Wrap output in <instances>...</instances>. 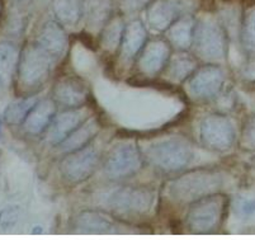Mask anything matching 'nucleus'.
Returning a JSON list of instances; mask_svg holds the SVG:
<instances>
[{
    "label": "nucleus",
    "mask_w": 255,
    "mask_h": 240,
    "mask_svg": "<svg viewBox=\"0 0 255 240\" xmlns=\"http://www.w3.org/2000/svg\"><path fill=\"white\" fill-rule=\"evenodd\" d=\"M36 103V97H27L23 98V99H19L17 102H13V103L6 107L5 113H4V120H5V122L10 123V125L23 123L25 117H27V115L29 113V111L33 108V106Z\"/></svg>",
    "instance_id": "nucleus-27"
},
{
    "label": "nucleus",
    "mask_w": 255,
    "mask_h": 240,
    "mask_svg": "<svg viewBox=\"0 0 255 240\" xmlns=\"http://www.w3.org/2000/svg\"><path fill=\"white\" fill-rule=\"evenodd\" d=\"M107 206L125 215H142L149 213L155 202V192L146 187H121L104 196Z\"/></svg>",
    "instance_id": "nucleus-6"
},
{
    "label": "nucleus",
    "mask_w": 255,
    "mask_h": 240,
    "mask_svg": "<svg viewBox=\"0 0 255 240\" xmlns=\"http://www.w3.org/2000/svg\"><path fill=\"white\" fill-rule=\"evenodd\" d=\"M196 22L189 15L180 18L166 29V36L174 47L185 51L193 46Z\"/></svg>",
    "instance_id": "nucleus-19"
},
{
    "label": "nucleus",
    "mask_w": 255,
    "mask_h": 240,
    "mask_svg": "<svg viewBox=\"0 0 255 240\" xmlns=\"http://www.w3.org/2000/svg\"><path fill=\"white\" fill-rule=\"evenodd\" d=\"M142 168V155L133 144H124L113 149L104 163V173L120 179L135 176Z\"/></svg>",
    "instance_id": "nucleus-10"
},
{
    "label": "nucleus",
    "mask_w": 255,
    "mask_h": 240,
    "mask_svg": "<svg viewBox=\"0 0 255 240\" xmlns=\"http://www.w3.org/2000/svg\"><path fill=\"white\" fill-rule=\"evenodd\" d=\"M245 74L249 78H255V59H252V62L248 65L247 70H245Z\"/></svg>",
    "instance_id": "nucleus-31"
},
{
    "label": "nucleus",
    "mask_w": 255,
    "mask_h": 240,
    "mask_svg": "<svg viewBox=\"0 0 255 240\" xmlns=\"http://www.w3.org/2000/svg\"><path fill=\"white\" fill-rule=\"evenodd\" d=\"M146 38H147L146 28L141 20L135 19L126 24L122 42H121L122 53L125 57L131 59L137 55L138 51L142 50L143 46L146 45Z\"/></svg>",
    "instance_id": "nucleus-20"
},
{
    "label": "nucleus",
    "mask_w": 255,
    "mask_h": 240,
    "mask_svg": "<svg viewBox=\"0 0 255 240\" xmlns=\"http://www.w3.org/2000/svg\"><path fill=\"white\" fill-rule=\"evenodd\" d=\"M87 84L78 78H64L53 88L55 102L68 108L82 107L88 99Z\"/></svg>",
    "instance_id": "nucleus-13"
},
{
    "label": "nucleus",
    "mask_w": 255,
    "mask_h": 240,
    "mask_svg": "<svg viewBox=\"0 0 255 240\" xmlns=\"http://www.w3.org/2000/svg\"><path fill=\"white\" fill-rule=\"evenodd\" d=\"M196 8L192 0H152L147 8V23L154 31H166L173 23L189 15Z\"/></svg>",
    "instance_id": "nucleus-9"
},
{
    "label": "nucleus",
    "mask_w": 255,
    "mask_h": 240,
    "mask_svg": "<svg viewBox=\"0 0 255 240\" xmlns=\"http://www.w3.org/2000/svg\"><path fill=\"white\" fill-rule=\"evenodd\" d=\"M19 53L10 42H0V87L8 85L18 67Z\"/></svg>",
    "instance_id": "nucleus-24"
},
{
    "label": "nucleus",
    "mask_w": 255,
    "mask_h": 240,
    "mask_svg": "<svg viewBox=\"0 0 255 240\" xmlns=\"http://www.w3.org/2000/svg\"><path fill=\"white\" fill-rule=\"evenodd\" d=\"M112 1L111 0H84V17L92 31L103 29L111 19Z\"/></svg>",
    "instance_id": "nucleus-21"
},
{
    "label": "nucleus",
    "mask_w": 255,
    "mask_h": 240,
    "mask_svg": "<svg viewBox=\"0 0 255 240\" xmlns=\"http://www.w3.org/2000/svg\"><path fill=\"white\" fill-rule=\"evenodd\" d=\"M17 1H29V0H17Z\"/></svg>",
    "instance_id": "nucleus-32"
},
{
    "label": "nucleus",
    "mask_w": 255,
    "mask_h": 240,
    "mask_svg": "<svg viewBox=\"0 0 255 240\" xmlns=\"http://www.w3.org/2000/svg\"><path fill=\"white\" fill-rule=\"evenodd\" d=\"M56 106L52 99H41L37 101L33 108L25 117L23 127L28 134L39 135L45 132L55 118Z\"/></svg>",
    "instance_id": "nucleus-17"
},
{
    "label": "nucleus",
    "mask_w": 255,
    "mask_h": 240,
    "mask_svg": "<svg viewBox=\"0 0 255 240\" xmlns=\"http://www.w3.org/2000/svg\"><path fill=\"white\" fill-rule=\"evenodd\" d=\"M235 210L240 218H250L255 214V199H239L235 204Z\"/></svg>",
    "instance_id": "nucleus-28"
},
{
    "label": "nucleus",
    "mask_w": 255,
    "mask_h": 240,
    "mask_svg": "<svg viewBox=\"0 0 255 240\" xmlns=\"http://www.w3.org/2000/svg\"><path fill=\"white\" fill-rule=\"evenodd\" d=\"M99 129H101V125L97 118H88L57 146L64 153L79 150V149L89 145L90 141L98 134Z\"/></svg>",
    "instance_id": "nucleus-18"
},
{
    "label": "nucleus",
    "mask_w": 255,
    "mask_h": 240,
    "mask_svg": "<svg viewBox=\"0 0 255 240\" xmlns=\"http://www.w3.org/2000/svg\"><path fill=\"white\" fill-rule=\"evenodd\" d=\"M89 112L83 107L70 108L55 116L48 129L46 130V141L52 145H59L71 132L89 118Z\"/></svg>",
    "instance_id": "nucleus-12"
},
{
    "label": "nucleus",
    "mask_w": 255,
    "mask_h": 240,
    "mask_svg": "<svg viewBox=\"0 0 255 240\" xmlns=\"http://www.w3.org/2000/svg\"><path fill=\"white\" fill-rule=\"evenodd\" d=\"M243 145L249 150H255V116L249 118L243 131Z\"/></svg>",
    "instance_id": "nucleus-29"
},
{
    "label": "nucleus",
    "mask_w": 255,
    "mask_h": 240,
    "mask_svg": "<svg viewBox=\"0 0 255 240\" xmlns=\"http://www.w3.org/2000/svg\"><path fill=\"white\" fill-rule=\"evenodd\" d=\"M193 157L191 144L183 137H168L150 146L147 158L154 167L173 173L184 169Z\"/></svg>",
    "instance_id": "nucleus-3"
},
{
    "label": "nucleus",
    "mask_w": 255,
    "mask_h": 240,
    "mask_svg": "<svg viewBox=\"0 0 255 240\" xmlns=\"http://www.w3.org/2000/svg\"><path fill=\"white\" fill-rule=\"evenodd\" d=\"M196 69V59L187 52L175 53L170 56L168 61V75L174 81H183L191 78Z\"/></svg>",
    "instance_id": "nucleus-23"
},
{
    "label": "nucleus",
    "mask_w": 255,
    "mask_h": 240,
    "mask_svg": "<svg viewBox=\"0 0 255 240\" xmlns=\"http://www.w3.org/2000/svg\"><path fill=\"white\" fill-rule=\"evenodd\" d=\"M225 83V74L221 67L207 65L196 70L188 81V90L198 99L216 97Z\"/></svg>",
    "instance_id": "nucleus-11"
},
{
    "label": "nucleus",
    "mask_w": 255,
    "mask_h": 240,
    "mask_svg": "<svg viewBox=\"0 0 255 240\" xmlns=\"http://www.w3.org/2000/svg\"><path fill=\"white\" fill-rule=\"evenodd\" d=\"M125 27L126 25L121 18H111L102 31V46L108 51L117 50L122 42Z\"/></svg>",
    "instance_id": "nucleus-26"
},
{
    "label": "nucleus",
    "mask_w": 255,
    "mask_h": 240,
    "mask_svg": "<svg viewBox=\"0 0 255 240\" xmlns=\"http://www.w3.org/2000/svg\"><path fill=\"white\" fill-rule=\"evenodd\" d=\"M151 1L152 0H125V8L128 10H136L143 8L145 5L149 6Z\"/></svg>",
    "instance_id": "nucleus-30"
},
{
    "label": "nucleus",
    "mask_w": 255,
    "mask_h": 240,
    "mask_svg": "<svg viewBox=\"0 0 255 240\" xmlns=\"http://www.w3.org/2000/svg\"><path fill=\"white\" fill-rule=\"evenodd\" d=\"M74 228L80 234H118L122 227L106 214L84 211L76 216Z\"/></svg>",
    "instance_id": "nucleus-14"
},
{
    "label": "nucleus",
    "mask_w": 255,
    "mask_h": 240,
    "mask_svg": "<svg viewBox=\"0 0 255 240\" xmlns=\"http://www.w3.org/2000/svg\"><path fill=\"white\" fill-rule=\"evenodd\" d=\"M224 183L221 173L211 169H197L169 182L168 196L173 201L194 202L208 195L217 193Z\"/></svg>",
    "instance_id": "nucleus-1"
},
{
    "label": "nucleus",
    "mask_w": 255,
    "mask_h": 240,
    "mask_svg": "<svg viewBox=\"0 0 255 240\" xmlns=\"http://www.w3.org/2000/svg\"><path fill=\"white\" fill-rule=\"evenodd\" d=\"M227 199L219 192L192 202L187 214V228L193 234H211L221 227Z\"/></svg>",
    "instance_id": "nucleus-2"
},
{
    "label": "nucleus",
    "mask_w": 255,
    "mask_h": 240,
    "mask_svg": "<svg viewBox=\"0 0 255 240\" xmlns=\"http://www.w3.org/2000/svg\"><path fill=\"white\" fill-rule=\"evenodd\" d=\"M193 46L197 55L206 61H222L227 55V36L222 24L213 18L196 22Z\"/></svg>",
    "instance_id": "nucleus-4"
},
{
    "label": "nucleus",
    "mask_w": 255,
    "mask_h": 240,
    "mask_svg": "<svg viewBox=\"0 0 255 240\" xmlns=\"http://www.w3.org/2000/svg\"><path fill=\"white\" fill-rule=\"evenodd\" d=\"M240 41L245 53L255 59V6L250 8L241 20Z\"/></svg>",
    "instance_id": "nucleus-25"
},
{
    "label": "nucleus",
    "mask_w": 255,
    "mask_h": 240,
    "mask_svg": "<svg viewBox=\"0 0 255 240\" xmlns=\"http://www.w3.org/2000/svg\"><path fill=\"white\" fill-rule=\"evenodd\" d=\"M236 139L235 126L226 116L207 115L199 122V140L212 151H226Z\"/></svg>",
    "instance_id": "nucleus-7"
},
{
    "label": "nucleus",
    "mask_w": 255,
    "mask_h": 240,
    "mask_svg": "<svg viewBox=\"0 0 255 240\" xmlns=\"http://www.w3.org/2000/svg\"><path fill=\"white\" fill-rule=\"evenodd\" d=\"M53 11L62 25H75L84 17V0H55Z\"/></svg>",
    "instance_id": "nucleus-22"
},
{
    "label": "nucleus",
    "mask_w": 255,
    "mask_h": 240,
    "mask_svg": "<svg viewBox=\"0 0 255 240\" xmlns=\"http://www.w3.org/2000/svg\"><path fill=\"white\" fill-rule=\"evenodd\" d=\"M170 47L165 41L152 39L146 43L140 56V69L147 75H155L168 65Z\"/></svg>",
    "instance_id": "nucleus-16"
},
{
    "label": "nucleus",
    "mask_w": 255,
    "mask_h": 240,
    "mask_svg": "<svg viewBox=\"0 0 255 240\" xmlns=\"http://www.w3.org/2000/svg\"><path fill=\"white\" fill-rule=\"evenodd\" d=\"M36 43L56 61L62 57L68 47V37L65 34L61 23L55 20H48L45 23L39 31Z\"/></svg>",
    "instance_id": "nucleus-15"
},
{
    "label": "nucleus",
    "mask_w": 255,
    "mask_h": 240,
    "mask_svg": "<svg viewBox=\"0 0 255 240\" xmlns=\"http://www.w3.org/2000/svg\"><path fill=\"white\" fill-rule=\"evenodd\" d=\"M55 62L56 60L37 43L25 46L19 55L17 67L19 83L25 88L41 85L50 75Z\"/></svg>",
    "instance_id": "nucleus-5"
},
{
    "label": "nucleus",
    "mask_w": 255,
    "mask_h": 240,
    "mask_svg": "<svg viewBox=\"0 0 255 240\" xmlns=\"http://www.w3.org/2000/svg\"><path fill=\"white\" fill-rule=\"evenodd\" d=\"M98 149L89 145L79 150L68 153V157L61 162L60 169L65 179L70 183H82L94 174L99 164Z\"/></svg>",
    "instance_id": "nucleus-8"
}]
</instances>
